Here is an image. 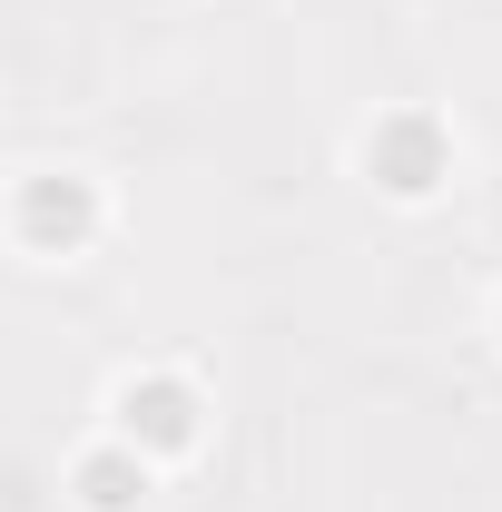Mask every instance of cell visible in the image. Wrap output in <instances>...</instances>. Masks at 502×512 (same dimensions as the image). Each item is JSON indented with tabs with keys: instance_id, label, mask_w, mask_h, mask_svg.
<instances>
[{
	"instance_id": "obj_2",
	"label": "cell",
	"mask_w": 502,
	"mask_h": 512,
	"mask_svg": "<svg viewBox=\"0 0 502 512\" xmlns=\"http://www.w3.org/2000/svg\"><path fill=\"white\" fill-rule=\"evenodd\" d=\"M355 168H365L394 207H424V197H443V178H453V128H443L424 99H404V109H384V119L355 138Z\"/></svg>"
},
{
	"instance_id": "obj_4",
	"label": "cell",
	"mask_w": 502,
	"mask_h": 512,
	"mask_svg": "<svg viewBox=\"0 0 502 512\" xmlns=\"http://www.w3.org/2000/svg\"><path fill=\"white\" fill-rule=\"evenodd\" d=\"M148 483H158V463H138L119 434H99V444L69 463V503H79V512H138Z\"/></svg>"
},
{
	"instance_id": "obj_1",
	"label": "cell",
	"mask_w": 502,
	"mask_h": 512,
	"mask_svg": "<svg viewBox=\"0 0 502 512\" xmlns=\"http://www.w3.org/2000/svg\"><path fill=\"white\" fill-rule=\"evenodd\" d=\"M109 434H119L138 463H188L207 444V394L168 365H138V375L109 384Z\"/></svg>"
},
{
	"instance_id": "obj_3",
	"label": "cell",
	"mask_w": 502,
	"mask_h": 512,
	"mask_svg": "<svg viewBox=\"0 0 502 512\" xmlns=\"http://www.w3.org/2000/svg\"><path fill=\"white\" fill-rule=\"evenodd\" d=\"M99 227H109V197H99L89 168H30L10 188V237L30 256H89Z\"/></svg>"
}]
</instances>
